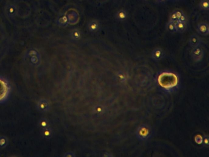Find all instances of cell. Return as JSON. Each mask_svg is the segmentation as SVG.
I'll list each match as a JSON object with an SVG mask.
<instances>
[{"label":"cell","mask_w":209,"mask_h":157,"mask_svg":"<svg viewBox=\"0 0 209 157\" xmlns=\"http://www.w3.org/2000/svg\"><path fill=\"white\" fill-rule=\"evenodd\" d=\"M169 19H170V21H172V22L178 21V19H177V16H176V14L175 11L172 12L171 14L170 17H169Z\"/></svg>","instance_id":"d4e9b609"},{"label":"cell","mask_w":209,"mask_h":157,"mask_svg":"<svg viewBox=\"0 0 209 157\" xmlns=\"http://www.w3.org/2000/svg\"><path fill=\"white\" fill-rule=\"evenodd\" d=\"M103 156L104 157H113V155L109 152H107V153H104L103 155Z\"/></svg>","instance_id":"f1b7e54d"},{"label":"cell","mask_w":209,"mask_h":157,"mask_svg":"<svg viewBox=\"0 0 209 157\" xmlns=\"http://www.w3.org/2000/svg\"><path fill=\"white\" fill-rule=\"evenodd\" d=\"M75 156H76L74 152H67V153H66L64 155V157H75Z\"/></svg>","instance_id":"83f0119b"},{"label":"cell","mask_w":209,"mask_h":157,"mask_svg":"<svg viewBox=\"0 0 209 157\" xmlns=\"http://www.w3.org/2000/svg\"><path fill=\"white\" fill-rule=\"evenodd\" d=\"M167 30H168V31L170 33L177 32L176 22L169 21V23H168V25H167Z\"/></svg>","instance_id":"7402d4cb"},{"label":"cell","mask_w":209,"mask_h":157,"mask_svg":"<svg viewBox=\"0 0 209 157\" xmlns=\"http://www.w3.org/2000/svg\"><path fill=\"white\" fill-rule=\"evenodd\" d=\"M195 142L196 144H201L202 143V141H203V138L200 136V135H197L195 137Z\"/></svg>","instance_id":"484cf974"},{"label":"cell","mask_w":209,"mask_h":157,"mask_svg":"<svg viewBox=\"0 0 209 157\" xmlns=\"http://www.w3.org/2000/svg\"><path fill=\"white\" fill-rule=\"evenodd\" d=\"M69 36H70V38H71V40L74 41H78V40H80V38H81V36H82L81 31L78 28H74L70 32Z\"/></svg>","instance_id":"7c38bea8"},{"label":"cell","mask_w":209,"mask_h":157,"mask_svg":"<svg viewBox=\"0 0 209 157\" xmlns=\"http://www.w3.org/2000/svg\"><path fill=\"white\" fill-rule=\"evenodd\" d=\"M36 108L39 112L46 113L50 110L51 104L48 100L46 99H42L37 102Z\"/></svg>","instance_id":"277c9868"},{"label":"cell","mask_w":209,"mask_h":157,"mask_svg":"<svg viewBox=\"0 0 209 157\" xmlns=\"http://www.w3.org/2000/svg\"><path fill=\"white\" fill-rule=\"evenodd\" d=\"M17 8L14 5H9L5 8V14L9 18H12L17 14Z\"/></svg>","instance_id":"52a82bcc"},{"label":"cell","mask_w":209,"mask_h":157,"mask_svg":"<svg viewBox=\"0 0 209 157\" xmlns=\"http://www.w3.org/2000/svg\"><path fill=\"white\" fill-rule=\"evenodd\" d=\"M11 93V85L5 78L0 76V104L6 101Z\"/></svg>","instance_id":"7a4b0ae2"},{"label":"cell","mask_w":209,"mask_h":157,"mask_svg":"<svg viewBox=\"0 0 209 157\" xmlns=\"http://www.w3.org/2000/svg\"><path fill=\"white\" fill-rule=\"evenodd\" d=\"M153 131L152 127L148 125H142L139 126L136 131L137 138L141 141H147L152 138Z\"/></svg>","instance_id":"3957f363"},{"label":"cell","mask_w":209,"mask_h":157,"mask_svg":"<svg viewBox=\"0 0 209 157\" xmlns=\"http://www.w3.org/2000/svg\"><path fill=\"white\" fill-rule=\"evenodd\" d=\"M191 56L196 61H200L204 57V51L200 46L193 47L191 51Z\"/></svg>","instance_id":"5b68a950"},{"label":"cell","mask_w":209,"mask_h":157,"mask_svg":"<svg viewBox=\"0 0 209 157\" xmlns=\"http://www.w3.org/2000/svg\"><path fill=\"white\" fill-rule=\"evenodd\" d=\"M143 1H147V0H143Z\"/></svg>","instance_id":"4dcf8cb0"},{"label":"cell","mask_w":209,"mask_h":157,"mask_svg":"<svg viewBox=\"0 0 209 157\" xmlns=\"http://www.w3.org/2000/svg\"><path fill=\"white\" fill-rule=\"evenodd\" d=\"M202 145V147L204 148H208L209 146V137L207 135H205L203 137V141L202 143L201 144Z\"/></svg>","instance_id":"cb8c5ba5"},{"label":"cell","mask_w":209,"mask_h":157,"mask_svg":"<svg viewBox=\"0 0 209 157\" xmlns=\"http://www.w3.org/2000/svg\"><path fill=\"white\" fill-rule=\"evenodd\" d=\"M189 43H190V46L193 48L198 46H200L201 43V39L198 36L194 34V35H192L190 37Z\"/></svg>","instance_id":"5bb4252c"},{"label":"cell","mask_w":209,"mask_h":157,"mask_svg":"<svg viewBox=\"0 0 209 157\" xmlns=\"http://www.w3.org/2000/svg\"><path fill=\"white\" fill-rule=\"evenodd\" d=\"M159 83L163 88L171 89L178 84V78L174 73L163 72L159 77Z\"/></svg>","instance_id":"6da1fadb"},{"label":"cell","mask_w":209,"mask_h":157,"mask_svg":"<svg viewBox=\"0 0 209 157\" xmlns=\"http://www.w3.org/2000/svg\"><path fill=\"white\" fill-rule=\"evenodd\" d=\"M106 111V108L104 106L101 104H98L95 106L92 110V112L94 115L97 116H100L103 115Z\"/></svg>","instance_id":"4fadbf2b"},{"label":"cell","mask_w":209,"mask_h":157,"mask_svg":"<svg viewBox=\"0 0 209 157\" xmlns=\"http://www.w3.org/2000/svg\"><path fill=\"white\" fill-rule=\"evenodd\" d=\"M128 79V75L124 71H118L116 74V80L121 84L127 82Z\"/></svg>","instance_id":"8fae6325"},{"label":"cell","mask_w":209,"mask_h":157,"mask_svg":"<svg viewBox=\"0 0 209 157\" xmlns=\"http://www.w3.org/2000/svg\"><path fill=\"white\" fill-rule=\"evenodd\" d=\"M178 21L179 22H184V23H186V21H187V18H186V15L183 13L182 14V16L180 17V18L179 19Z\"/></svg>","instance_id":"4316f807"},{"label":"cell","mask_w":209,"mask_h":157,"mask_svg":"<svg viewBox=\"0 0 209 157\" xmlns=\"http://www.w3.org/2000/svg\"><path fill=\"white\" fill-rule=\"evenodd\" d=\"M176 30L177 32L182 33L184 32L186 30V23L181 22L179 21L176 22Z\"/></svg>","instance_id":"ffe728a7"},{"label":"cell","mask_w":209,"mask_h":157,"mask_svg":"<svg viewBox=\"0 0 209 157\" xmlns=\"http://www.w3.org/2000/svg\"><path fill=\"white\" fill-rule=\"evenodd\" d=\"M128 14L126 11L120 10L116 13V19L120 22H124L127 19Z\"/></svg>","instance_id":"ac0fdd59"},{"label":"cell","mask_w":209,"mask_h":157,"mask_svg":"<svg viewBox=\"0 0 209 157\" xmlns=\"http://www.w3.org/2000/svg\"><path fill=\"white\" fill-rule=\"evenodd\" d=\"M57 24L61 27H66L69 24V21L67 15L63 14L59 16L56 20Z\"/></svg>","instance_id":"30bf717a"},{"label":"cell","mask_w":209,"mask_h":157,"mask_svg":"<svg viewBox=\"0 0 209 157\" xmlns=\"http://www.w3.org/2000/svg\"><path fill=\"white\" fill-rule=\"evenodd\" d=\"M9 144V141L8 138L6 136H0V148H6Z\"/></svg>","instance_id":"44dd1931"},{"label":"cell","mask_w":209,"mask_h":157,"mask_svg":"<svg viewBox=\"0 0 209 157\" xmlns=\"http://www.w3.org/2000/svg\"><path fill=\"white\" fill-rule=\"evenodd\" d=\"M30 60V63L33 65L34 66H38L40 64V54L31 55L30 57H28Z\"/></svg>","instance_id":"2e32d148"},{"label":"cell","mask_w":209,"mask_h":157,"mask_svg":"<svg viewBox=\"0 0 209 157\" xmlns=\"http://www.w3.org/2000/svg\"><path fill=\"white\" fill-rule=\"evenodd\" d=\"M197 31L199 34L203 35V36H207L209 33V28L208 24L206 23H200L197 27Z\"/></svg>","instance_id":"9c48e42d"},{"label":"cell","mask_w":209,"mask_h":157,"mask_svg":"<svg viewBox=\"0 0 209 157\" xmlns=\"http://www.w3.org/2000/svg\"><path fill=\"white\" fill-rule=\"evenodd\" d=\"M165 54L164 51L161 48H156L152 52V58L155 61H160L165 57Z\"/></svg>","instance_id":"8992f818"},{"label":"cell","mask_w":209,"mask_h":157,"mask_svg":"<svg viewBox=\"0 0 209 157\" xmlns=\"http://www.w3.org/2000/svg\"><path fill=\"white\" fill-rule=\"evenodd\" d=\"M155 1L157 2H160V3H161V2H165V1H167V0H155Z\"/></svg>","instance_id":"f546056e"},{"label":"cell","mask_w":209,"mask_h":157,"mask_svg":"<svg viewBox=\"0 0 209 157\" xmlns=\"http://www.w3.org/2000/svg\"><path fill=\"white\" fill-rule=\"evenodd\" d=\"M200 7L204 11H208L209 8L208 0H202L200 3Z\"/></svg>","instance_id":"603a6c76"},{"label":"cell","mask_w":209,"mask_h":157,"mask_svg":"<svg viewBox=\"0 0 209 157\" xmlns=\"http://www.w3.org/2000/svg\"><path fill=\"white\" fill-rule=\"evenodd\" d=\"M100 27V24L97 20H92L87 25V28L90 32H96L99 30Z\"/></svg>","instance_id":"9a60e30c"},{"label":"cell","mask_w":209,"mask_h":157,"mask_svg":"<svg viewBox=\"0 0 209 157\" xmlns=\"http://www.w3.org/2000/svg\"><path fill=\"white\" fill-rule=\"evenodd\" d=\"M67 16L69 21V24L74 25L77 23L78 20V14L75 11H71L67 15Z\"/></svg>","instance_id":"d6986e66"},{"label":"cell","mask_w":209,"mask_h":157,"mask_svg":"<svg viewBox=\"0 0 209 157\" xmlns=\"http://www.w3.org/2000/svg\"><path fill=\"white\" fill-rule=\"evenodd\" d=\"M51 125V121L49 119H46V118H42V119H40L37 122L38 127L40 128L41 130L50 127Z\"/></svg>","instance_id":"e0dca14e"},{"label":"cell","mask_w":209,"mask_h":157,"mask_svg":"<svg viewBox=\"0 0 209 157\" xmlns=\"http://www.w3.org/2000/svg\"><path fill=\"white\" fill-rule=\"evenodd\" d=\"M40 134H41L42 138H43L44 139L50 140L53 138V136L54 135V130H52V128H51V127H50L48 128L42 129Z\"/></svg>","instance_id":"ba28073f"}]
</instances>
